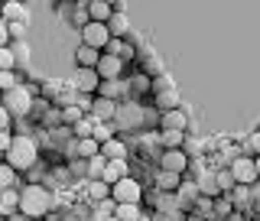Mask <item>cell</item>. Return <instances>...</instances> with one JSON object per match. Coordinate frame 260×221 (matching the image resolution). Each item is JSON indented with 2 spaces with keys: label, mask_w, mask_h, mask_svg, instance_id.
Segmentation results:
<instances>
[{
  "label": "cell",
  "mask_w": 260,
  "mask_h": 221,
  "mask_svg": "<svg viewBox=\"0 0 260 221\" xmlns=\"http://www.w3.org/2000/svg\"><path fill=\"white\" fill-rule=\"evenodd\" d=\"M88 114H81V108L78 104H72V108H62V127H75V124H81Z\"/></svg>",
  "instance_id": "1f68e13d"
},
{
  "label": "cell",
  "mask_w": 260,
  "mask_h": 221,
  "mask_svg": "<svg viewBox=\"0 0 260 221\" xmlns=\"http://www.w3.org/2000/svg\"><path fill=\"white\" fill-rule=\"evenodd\" d=\"M16 169L13 166H7V163H0V192L4 189H20V185H16Z\"/></svg>",
  "instance_id": "4dcf8cb0"
},
{
  "label": "cell",
  "mask_w": 260,
  "mask_h": 221,
  "mask_svg": "<svg viewBox=\"0 0 260 221\" xmlns=\"http://www.w3.org/2000/svg\"><path fill=\"white\" fill-rule=\"evenodd\" d=\"M104 55H114V59H120V62H130V59H137V49L134 43H127V39H111L108 49H104Z\"/></svg>",
  "instance_id": "d6986e66"
},
{
  "label": "cell",
  "mask_w": 260,
  "mask_h": 221,
  "mask_svg": "<svg viewBox=\"0 0 260 221\" xmlns=\"http://www.w3.org/2000/svg\"><path fill=\"white\" fill-rule=\"evenodd\" d=\"M182 179H185V176H176V173H166V169H156V176H153V189L176 195L179 185H182Z\"/></svg>",
  "instance_id": "5bb4252c"
},
{
  "label": "cell",
  "mask_w": 260,
  "mask_h": 221,
  "mask_svg": "<svg viewBox=\"0 0 260 221\" xmlns=\"http://www.w3.org/2000/svg\"><path fill=\"white\" fill-rule=\"evenodd\" d=\"M98 153H101V143L94 140V137H88V140H75L69 146V160L78 156V160H94Z\"/></svg>",
  "instance_id": "2e32d148"
},
{
  "label": "cell",
  "mask_w": 260,
  "mask_h": 221,
  "mask_svg": "<svg viewBox=\"0 0 260 221\" xmlns=\"http://www.w3.org/2000/svg\"><path fill=\"white\" fill-rule=\"evenodd\" d=\"M153 108H156L159 114H166V111H176V108H182V101H179V91L173 85H169L166 78H156L153 81Z\"/></svg>",
  "instance_id": "8992f818"
},
{
  "label": "cell",
  "mask_w": 260,
  "mask_h": 221,
  "mask_svg": "<svg viewBox=\"0 0 260 221\" xmlns=\"http://www.w3.org/2000/svg\"><path fill=\"white\" fill-rule=\"evenodd\" d=\"M13 39H10V29H7V20H0V49H7Z\"/></svg>",
  "instance_id": "60d3db41"
},
{
  "label": "cell",
  "mask_w": 260,
  "mask_h": 221,
  "mask_svg": "<svg viewBox=\"0 0 260 221\" xmlns=\"http://www.w3.org/2000/svg\"><path fill=\"white\" fill-rule=\"evenodd\" d=\"M231 202H234V211H247L250 208V189L247 185H234Z\"/></svg>",
  "instance_id": "f1b7e54d"
},
{
  "label": "cell",
  "mask_w": 260,
  "mask_h": 221,
  "mask_svg": "<svg viewBox=\"0 0 260 221\" xmlns=\"http://www.w3.org/2000/svg\"><path fill=\"white\" fill-rule=\"evenodd\" d=\"M94 124H98L94 117H85L81 124H75V127H72V134H75V140H88V137H91V130H94Z\"/></svg>",
  "instance_id": "d590c367"
},
{
  "label": "cell",
  "mask_w": 260,
  "mask_h": 221,
  "mask_svg": "<svg viewBox=\"0 0 260 221\" xmlns=\"http://www.w3.org/2000/svg\"><path fill=\"white\" fill-rule=\"evenodd\" d=\"M88 16H91V23H104L108 26V20L114 16V4H108V0H88Z\"/></svg>",
  "instance_id": "cb8c5ba5"
},
{
  "label": "cell",
  "mask_w": 260,
  "mask_h": 221,
  "mask_svg": "<svg viewBox=\"0 0 260 221\" xmlns=\"http://www.w3.org/2000/svg\"><path fill=\"white\" fill-rule=\"evenodd\" d=\"M130 176V160H114V163H108V166H104V182L108 185H117L120 179H127Z\"/></svg>",
  "instance_id": "ffe728a7"
},
{
  "label": "cell",
  "mask_w": 260,
  "mask_h": 221,
  "mask_svg": "<svg viewBox=\"0 0 260 221\" xmlns=\"http://www.w3.org/2000/svg\"><path fill=\"white\" fill-rule=\"evenodd\" d=\"M228 173H231V179H234V185H257V166H254V156H241L228 166Z\"/></svg>",
  "instance_id": "52a82bcc"
},
{
  "label": "cell",
  "mask_w": 260,
  "mask_h": 221,
  "mask_svg": "<svg viewBox=\"0 0 260 221\" xmlns=\"http://www.w3.org/2000/svg\"><path fill=\"white\" fill-rule=\"evenodd\" d=\"M98 62H101V52L85 43H78L75 49V69H98Z\"/></svg>",
  "instance_id": "7402d4cb"
},
{
  "label": "cell",
  "mask_w": 260,
  "mask_h": 221,
  "mask_svg": "<svg viewBox=\"0 0 260 221\" xmlns=\"http://www.w3.org/2000/svg\"><path fill=\"white\" fill-rule=\"evenodd\" d=\"M159 130H179V134H185L189 130V114H185L182 108H176V111H166V114H159Z\"/></svg>",
  "instance_id": "7c38bea8"
},
{
  "label": "cell",
  "mask_w": 260,
  "mask_h": 221,
  "mask_svg": "<svg viewBox=\"0 0 260 221\" xmlns=\"http://www.w3.org/2000/svg\"><path fill=\"white\" fill-rule=\"evenodd\" d=\"M254 166H257V182H260V156H254Z\"/></svg>",
  "instance_id": "ee69618b"
},
{
  "label": "cell",
  "mask_w": 260,
  "mask_h": 221,
  "mask_svg": "<svg viewBox=\"0 0 260 221\" xmlns=\"http://www.w3.org/2000/svg\"><path fill=\"white\" fill-rule=\"evenodd\" d=\"M4 20L29 26V10H26V7H20V4H4Z\"/></svg>",
  "instance_id": "d4e9b609"
},
{
  "label": "cell",
  "mask_w": 260,
  "mask_h": 221,
  "mask_svg": "<svg viewBox=\"0 0 260 221\" xmlns=\"http://www.w3.org/2000/svg\"><path fill=\"white\" fill-rule=\"evenodd\" d=\"M88 117L101 120V124H114V117H117V104L108 101V98H98L94 94V104H91V114Z\"/></svg>",
  "instance_id": "4fadbf2b"
},
{
  "label": "cell",
  "mask_w": 260,
  "mask_h": 221,
  "mask_svg": "<svg viewBox=\"0 0 260 221\" xmlns=\"http://www.w3.org/2000/svg\"><path fill=\"white\" fill-rule=\"evenodd\" d=\"M108 33H111V39H127L130 36V16H124V10H114V16L108 20Z\"/></svg>",
  "instance_id": "603a6c76"
},
{
  "label": "cell",
  "mask_w": 260,
  "mask_h": 221,
  "mask_svg": "<svg viewBox=\"0 0 260 221\" xmlns=\"http://www.w3.org/2000/svg\"><path fill=\"white\" fill-rule=\"evenodd\" d=\"M20 215V189H4L0 192V218H13Z\"/></svg>",
  "instance_id": "e0dca14e"
},
{
  "label": "cell",
  "mask_w": 260,
  "mask_h": 221,
  "mask_svg": "<svg viewBox=\"0 0 260 221\" xmlns=\"http://www.w3.org/2000/svg\"><path fill=\"white\" fill-rule=\"evenodd\" d=\"M153 124H159L156 108H150V104H143V101H120L117 104V117H114V127L117 130L146 134V130H153Z\"/></svg>",
  "instance_id": "6da1fadb"
},
{
  "label": "cell",
  "mask_w": 260,
  "mask_h": 221,
  "mask_svg": "<svg viewBox=\"0 0 260 221\" xmlns=\"http://www.w3.org/2000/svg\"><path fill=\"white\" fill-rule=\"evenodd\" d=\"M0 72H16V59H13L10 46H7V49H0Z\"/></svg>",
  "instance_id": "f35d334b"
},
{
  "label": "cell",
  "mask_w": 260,
  "mask_h": 221,
  "mask_svg": "<svg viewBox=\"0 0 260 221\" xmlns=\"http://www.w3.org/2000/svg\"><path fill=\"white\" fill-rule=\"evenodd\" d=\"M192 166V156L185 150H162L159 156V169H166V173H176V176H185Z\"/></svg>",
  "instance_id": "ba28073f"
},
{
  "label": "cell",
  "mask_w": 260,
  "mask_h": 221,
  "mask_svg": "<svg viewBox=\"0 0 260 221\" xmlns=\"http://www.w3.org/2000/svg\"><path fill=\"white\" fill-rule=\"evenodd\" d=\"M244 156H260V127L247 137V143H244Z\"/></svg>",
  "instance_id": "74e56055"
},
{
  "label": "cell",
  "mask_w": 260,
  "mask_h": 221,
  "mask_svg": "<svg viewBox=\"0 0 260 221\" xmlns=\"http://www.w3.org/2000/svg\"><path fill=\"white\" fill-rule=\"evenodd\" d=\"M0 101H4V91H0Z\"/></svg>",
  "instance_id": "7dc6e473"
},
{
  "label": "cell",
  "mask_w": 260,
  "mask_h": 221,
  "mask_svg": "<svg viewBox=\"0 0 260 221\" xmlns=\"http://www.w3.org/2000/svg\"><path fill=\"white\" fill-rule=\"evenodd\" d=\"M215 182H218V189H221V195H224V192H228V195L234 192V179H231V173H228V169H218V173H215Z\"/></svg>",
  "instance_id": "8d00e7d4"
},
{
  "label": "cell",
  "mask_w": 260,
  "mask_h": 221,
  "mask_svg": "<svg viewBox=\"0 0 260 221\" xmlns=\"http://www.w3.org/2000/svg\"><path fill=\"white\" fill-rule=\"evenodd\" d=\"M10 52H13V59H16V69L29 62V43H26V39H23V43H10Z\"/></svg>",
  "instance_id": "d6a6232c"
},
{
  "label": "cell",
  "mask_w": 260,
  "mask_h": 221,
  "mask_svg": "<svg viewBox=\"0 0 260 221\" xmlns=\"http://www.w3.org/2000/svg\"><path fill=\"white\" fill-rule=\"evenodd\" d=\"M85 199L91 202V205H101V202L111 199V185L104 182V179H91V182H85Z\"/></svg>",
  "instance_id": "ac0fdd59"
},
{
  "label": "cell",
  "mask_w": 260,
  "mask_h": 221,
  "mask_svg": "<svg viewBox=\"0 0 260 221\" xmlns=\"http://www.w3.org/2000/svg\"><path fill=\"white\" fill-rule=\"evenodd\" d=\"M91 137H94V140L104 146L108 140H114V137H117V127H114V124H101V120H98L94 130H91Z\"/></svg>",
  "instance_id": "f546056e"
},
{
  "label": "cell",
  "mask_w": 260,
  "mask_h": 221,
  "mask_svg": "<svg viewBox=\"0 0 260 221\" xmlns=\"http://www.w3.org/2000/svg\"><path fill=\"white\" fill-rule=\"evenodd\" d=\"M39 160H43V150H39L36 137H13L10 150L4 153V163H7V166H13L16 173H29Z\"/></svg>",
  "instance_id": "3957f363"
},
{
  "label": "cell",
  "mask_w": 260,
  "mask_h": 221,
  "mask_svg": "<svg viewBox=\"0 0 260 221\" xmlns=\"http://www.w3.org/2000/svg\"><path fill=\"white\" fill-rule=\"evenodd\" d=\"M55 208V192L49 185H20V215L29 221H43Z\"/></svg>",
  "instance_id": "7a4b0ae2"
},
{
  "label": "cell",
  "mask_w": 260,
  "mask_h": 221,
  "mask_svg": "<svg viewBox=\"0 0 260 221\" xmlns=\"http://www.w3.org/2000/svg\"><path fill=\"white\" fill-rule=\"evenodd\" d=\"M114 218L117 221H146L143 218V205H117Z\"/></svg>",
  "instance_id": "4316f807"
},
{
  "label": "cell",
  "mask_w": 260,
  "mask_h": 221,
  "mask_svg": "<svg viewBox=\"0 0 260 221\" xmlns=\"http://www.w3.org/2000/svg\"><path fill=\"white\" fill-rule=\"evenodd\" d=\"M69 23H72L78 33L85 29L88 23H91V16H88V4H75V7H72V20H69Z\"/></svg>",
  "instance_id": "83f0119b"
},
{
  "label": "cell",
  "mask_w": 260,
  "mask_h": 221,
  "mask_svg": "<svg viewBox=\"0 0 260 221\" xmlns=\"http://www.w3.org/2000/svg\"><path fill=\"white\" fill-rule=\"evenodd\" d=\"M81 43L91 46V49H98V52H104V49H108V43H111V33H108V26H104V23H88V26L81 29Z\"/></svg>",
  "instance_id": "30bf717a"
},
{
  "label": "cell",
  "mask_w": 260,
  "mask_h": 221,
  "mask_svg": "<svg viewBox=\"0 0 260 221\" xmlns=\"http://www.w3.org/2000/svg\"><path fill=\"white\" fill-rule=\"evenodd\" d=\"M23 81H20V72H0V91H13V88H20Z\"/></svg>",
  "instance_id": "836d02e7"
},
{
  "label": "cell",
  "mask_w": 260,
  "mask_h": 221,
  "mask_svg": "<svg viewBox=\"0 0 260 221\" xmlns=\"http://www.w3.org/2000/svg\"><path fill=\"white\" fill-rule=\"evenodd\" d=\"M101 156L114 163V160H130V143L124 140V137H114V140H108L101 146Z\"/></svg>",
  "instance_id": "9a60e30c"
},
{
  "label": "cell",
  "mask_w": 260,
  "mask_h": 221,
  "mask_svg": "<svg viewBox=\"0 0 260 221\" xmlns=\"http://www.w3.org/2000/svg\"><path fill=\"white\" fill-rule=\"evenodd\" d=\"M0 163H4V153H0Z\"/></svg>",
  "instance_id": "bcb514c9"
},
{
  "label": "cell",
  "mask_w": 260,
  "mask_h": 221,
  "mask_svg": "<svg viewBox=\"0 0 260 221\" xmlns=\"http://www.w3.org/2000/svg\"><path fill=\"white\" fill-rule=\"evenodd\" d=\"M159 146L162 150H182L185 134H179V130H159Z\"/></svg>",
  "instance_id": "484cf974"
},
{
  "label": "cell",
  "mask_w": 260,
  "mask_h": 221,
  "mask_svg": "<svg viewBox=\"0 0 260 221\" xmlns=\"http://www.w3.org/2000/svg\"><path fill=\"white\" fill-rule=\"evenodd\" d=\"M124 69L127 65L120 62V59H114V55H104L101 52V62H98V75H101V81H117V78H124Z\"/></svg>",
  "instance_id": "8fae6325"
},
{
  "label": "cell",
  "mask_w": 260,
  "mask_h": 221,
  "mask_svg": "<svg viewBox=\"0 0 260 221\" xmlns=\"http://www.w3.org/2000/svg\"><path fill=\"white\" fill-rule=\"evenodd\" d=\"M104 166H108V160H104L101 153H98L94 160H88V182H91V179H101L104 176Z\"/></svg>",
  "instance_id": "e575fe53"
},
{
  "label": "cell",
  "mask_w": 260,
  "mask_h": 221,
  "mask_svg": "<svg viewBox=\"0 0 260 221\" xmlns=\"http://www.w3.org/2000/svg\"><path fill=\"white\" fill-rule=\"evenodd\" d=\"M98 88H101V75H98L94 69H75V75H72V91L94 98Z\"/></svg>",
  "instance_id": "9c48e42d"
},
{
  "label": "cell",
  "mask_w": 260,
  "mask_h": 221,
  "mask_svg": "<svg viewBox=\"0 0 260 221\" xmlns=\"http://www.w3.org/2000/svg\"><path fill=\"white\" fill-rule=\"evenodd\" d=\"M32 101H36L32 88L20 85V88H13V91H7L0 104H4V108L10 111V117H13V120H23V117H29V111H32Z\"/></svg>",
  "instance_id": "277c9868"
},
{
  "label": "cell",
  "mask_w": 260,
  "mask_h": 221,
  "mask_svg": "<svg viewBox=\"0 0 260 221\" xmlns=\"http://www.w3.org/2000/svg\"><path fill=\"white\" fill-rule=\"evenodd\" d=\"M111 199L117 205H143V182L130 173L127 179H120L117 185H111Z\"/></svg>",
  "instance_id": "5b68a950"
},
{
  "label": "cell",
  "mask_w": 260,
  "mask_h": 221,
  "mask_svg": "<svg viewBox=\"0 0 260 221\" xmlns=\"http://www.w3.org/2000/svg\"><path fill=\"white\" fill-rule=\"evenodd\" d=\"M7 221H29L26 215H13V218H7Z\"/></svg>",
  "instance_id": "7bdbcfd3"
},
{
  "label": "cell",
  "mask_w": 260,
  "mask_h": 221,
  "mask_svg": "<svg viewBox=\"0 0 260 221\" xmlns=\"http://www.w3.org/2000/svg\"><path fill=\"white\" fill-rule=\"evenodd\" d=\"M0 20H4V4H0Z\"/></svg>",
  "instance_id": "f6af8a7d"
},
{
  "label": "cell",
  "mask_w": 260,
  "mask_h": 221,
  "mask_svg": "<svg viewBox=\"0 0 260 221\" xmlns=\"http://www.w3.org/2000/svg\"><path fill=\"white\" fill-rule=\"evenodd\" d=\"M4 130H13V117H10V111L0 104V134H4Z\"/></svg>",
  "instance_id": "ab89813d"
},
{
  "label": "cell",
  "mask_w": 260,
  "mask_h": 221,
  "mask_svg": "<svg viewBox=\"0 0 260 221\" xmlns=\"http://www.w3.org/2000/svg\"><path fill=\"white\" fill-rule=\"evenodd\" d=\"M108 221H117V218H108Z\"/></svg>",
  "instance_id": "c3c4849f"
},
{
  "label": "cell",
  "mask_w": 260,
  "mask_h": 221,
  "mask_svg": "<svg viewBox=\"0 0 260 221\" xmlns=\"http://www.w3.org/2000/svg\"><path fill=\"white\" fill-rule=\"evenodd\" d=\"M176 199H179V205H182L185 211H192V205L202 199V195H199V185H195V179H182V185H179Z\"/></svg>",
  "instance_id": "44dd1931"
},
{
  "label": "cell",
  "mask_w": 260,
  "mask_h": 221,
  "mask_svg": "<svg viewBox=\"0 0 260 221\" xmlns=\"http://www.w3.org/2000/svg\"><path fill=\"white\" fill-rule=\"evenodd\" d=\"M10 143H13V130H4V134H0V153L10 150Z\"/></svg>",
  "instance_id": "b9f144b4"
}]
</instances>
